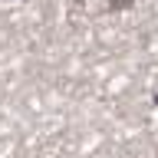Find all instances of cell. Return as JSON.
Masks as SVG:
<instances>
[{
    "label": "cell",
    "instance_id": "obj_1",
    "mask_svg": "<svg viewBox=\"0 0 158 158\" xmlns=\"http://www.w3.org/2000/svg\"><path fill=\"white\" fill-rule=\"evenodd\" d=\"M125 3H132V0H112V7H125Z\"/></svg>",
    "mask_w": 158,
    "mask_h": 158
}]
</instances>
